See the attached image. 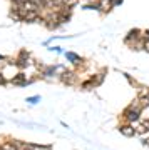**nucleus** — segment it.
<instances>
[{"label": "nucleus", "instance_id": "obj_1", "mask_svg": "<svg viewBox=\"0 0 149 150\" xmlns=\"http://www.w3.org/2000/svg\"><path fill=\"white\" fill-rule=\"evenodd\" d=\"M141 113H143V110H139V108L128 107V108L122 112V120H124L126 123L139 122V120H141Z\"/></svg>", "mask_w": 149, "mask_h": 150}, {"label": "nucleus", "instance_id": "obj_2", "mask_svg": "<svg viewBox=\"0 0 149 150\" xmlns=\"http://www.w3.org/2000/svg\"><path fill=\"white\" fill-rule=\"evenodd\" d=\"M104 74H106V72L92 75L91 80H87V82H84V83H82V88H84V90H92V88H96L97 85H101L102 82H104Z\"/></svg>", "mask_w": 149, "mask_h": 150}, {"label": "nucleus", "instance_id": "obj_3", "mask_svg": "<svg viewBox=\"0 0 149 150\" xmlns=\"http://www.w3.org/2000/svg\"><path fill=\"white\" fill-rule=\"evenodd\" d=\"M32 64V60H30V54L25 52V50H22L20 54H19V60H17V65L20 67V69H25L29 65Z\"/></svg>", "mask_w": 149, "mask_h": 150}, {"label": "nucleus", "instance_id": "obj_4", "mask_svg": "<svg viewBox=\"0 0 149 150\" xmlns=\"http://www.w3.org/2000/svg\"><path fill=\"white\" fill-rule=\"evenodd\" d=\"M59 79L64 82V83H67V85H72V83H75V74H74V72H70V70H65V69H64Z\"/></svg>", "mask_w": 149, "mask_h": 150}, {"label": "nucleus", "instance_id": "obj_5", "mask_svg": "<svg viewBox=\"0 0 149 150\" xmlns=\"http://www.w3.org/2000/svg\"><path fill=\"white\" fill-rule=\"evenodd\" d=\"M10 82L14 85H19V87H25V85H29V83H32V80H27L25 79V74H15L12 77Z\"/></svg>", "mask_w": 149, "mask_h": 150}, {"label": "nucleus", "instance_id": "obj_6", "mask_svg": "<svg viewBox=\"0 0 149 150\" xmlns=\"http://www.w3.org/2000/svg\"><path fill=\"white\" fill-rule=\"evenodd\" d=\"M119 132L124 137H134L136 135V129H134L133 123H122V125H119Z\"/></svg>", "mask_w": 149, "mask_h": 150}, {"label": "nucleus", "instance_id": "obj_7", "mask_svg": "<svg viewBox=\"0 0 149 150\" xmlns=\"http://www.w3.org/2000/svg\"><path fill=\"white\" fill-rule=\"evenodd\" d=\"M96 2H97V7H99V12H102V13H107V12H111L114 8L112 0H96Z\"/></svg>", "mask_w": 149, "mask_h": 150}, {"label": "nucleus", "instance_id": "obj_8", "mask_svg": "<svg viewBox=\"0 0 149 150\" xmlns=\"http://www.w3.org/2000/svg\"><path fill=\"white\" fill-rule=\"evenodd\" d=\"M65 57H67V60H69L70 64H74V65H84V59H82V57H79L77 54H74V52H67V54H65Z\"/></svg>", "mask_w": 149, "mask_h": 150}, {"label": "nucleus", "instance_id": "obj_9", "mask_svg": "<svg viewBox=\"0 0 149 150\" xmlns=\"http://www.w3.org/2000/svg\"><path fill=\"white\" fill-rule=\"evenodd\" d=\"M136 129V134H149V120L146 118V120H139V123L134 127Z\"/></svg>", "mask_w": 149, "mask_h": 150}, {"label": "nucleus", "instance_id": "obj_10", "mask_svg": "<svg viewBox=\"0 0 149 150\" xmlns=\"http://www.w3.org/2000/svg\"><path fill=\"white\" fill-rule=\"evenodd\" d=\"M143 40H144V45H143V48L146 50L149 54V30H146L144 32V35H143Z\"/></svg>", "mask_w": 149, "mask_h": 150}, {"label": "nucleus", "instance_id": "obj_11", "mask_svg": "<svg viewBox=\"0 0 149 150\" xmlns=\"http://www.w3.org/2000/svg\"><path fill=\"white\" fill-rule=\"evenodd\" d=\"M0 147H2V150H17V147H15L14 142H4Z\"/></svg>", "mask_w": 149, "mask_h": 150}, {"label": "nucleus", "instance_id": "obj_12", "mask_svg": "<svg viewBox=\"0 0 149 150\" xmlns=\"http://www.w3.org/2000/svg\"><path fill=\"white\" fill-rule=\"evenodd\" d=\"M30 2H34L35 5H39L40 8H42V7H45V5H47V2H49V0H30Z\"/></svg>", "mask_w": 149, "mask_h": 150}, {"label": "nucleus", "instance_id": "obj_13", "mask_svg": "<svg viewBox=\"0 0 149 150\" xmlns=\"http://www.w3.org/2000/svg\"><path fill=\"white\" fill-rule=\"evenodd\" d=\"M32 150H52L50 147H45V145H35L32 144Z\"/></svg>", "mask_w": 149, "mask_h": 150}, {"label": "nucleus", "instance_id": "obj_14", "mask_svg": "<svg viewBox=\"0 0 149 150\" xmlns=\"http://www.w3.org/2000/svg\"><path fill=\"white\" fill-rule=\"evenodd\" d=\"M39 100H40V97H39V95H35V97H29V98H27V102H29V103H37Z\"/></svg>", "mask_w": 149, "mask_h": 150}, {"label": "nucleus", "instance_id": "obj_15", "mask_svg": "<svg viewBox=\"0 0 149 150\" xmlns=\"http://www.w3.org/2000/svg\"><path fill=\"white\" fill-rule=\"evenodd\" d=\"M0 85H5V77L0 74Z\"/></svg>", "mask_w": 149, "mask_h": 150}, {"label": "nucleus", "instance_id": "obj_16", "mask_svg": "<svg viewBox=\"0 0 149 150\" xmlns=\"http://www.w3.org/2000/svg\"><path fill=\"white\" fill-rule=\"evenodd\" d=\"M122 2H124V0H112V4H114V7H116V5H121Z\"/></svg>", "mask_w": 149, "mask_h": 150}, {"label": "nucleus", "instance_id": "obj_17", "mask_svg": "<svg viewBox=\"0 0 149 150\" xmlns=\"http://www.w3.org/2000/svg\"><path fill=\"white\" fill-rule=\"evenodd\" d=\"M52 50H54V52H57V54H62V48H60V47H54Z\"/></svg>", "mask_w": 149, "mask_h": 150}, {"label": "nucleus", "instance_id": "obj_18", "mask_svg": "<svg viewBox=\"0 0 149 150\" xmlns=\"http://www.w3.org/2000/svg\"><path fill=\"white\" fill-rule=\"evenodd\" d=\"M2 60H5V57H2V55H0V62H2Z\"/></svg>", "mask_w": 149, "mask_h": 150}, {"label": "nucleus", "instance_id": "obj_19", "mask_svg": "<svg viewBox=\"0 0 149 150\" xmlns=\"http://www.w3.org/2000/svg\"><path fill=\"white\" fill-rule=\"evenodd\" d=\"M0 150H2V147H0Z\"/></svg>", "mask_w": 149, "mask_h": 150}]
</instances>
